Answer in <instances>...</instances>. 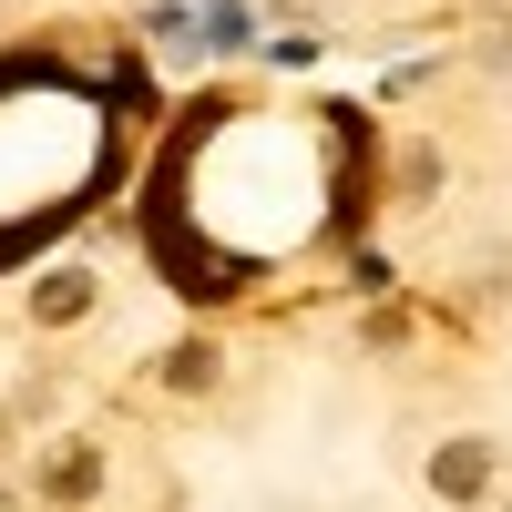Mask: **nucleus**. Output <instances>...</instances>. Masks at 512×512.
I'll return each instance as SVG.
<instances>
[{
	"instance_id": "nucleus-3",
	"label": "nucleus",
	"mask_w": 512,
	"mask_h": 512,
	"mask_svg": "<svg viewBox=\"0 0 512 512\" xmlns=\"http://www.w3.org/2000/svg\"><path fill=\"white\" fill-rule=\"evenodd\" d=\"M93 482H103V461L82 451V441H72L62 461H41V492H52V502H82V492H93Z\"/></svg>"
},
{
	"instance_id": "nucleus-1",
	"label": "nucleus",
	"mask_w": 512,
	"mask_h": 512,
	"mask_svg": "<svg viewBox=\"0 0 512 512\" xmlns=\"http://www.w3.org/2000/svg\"><path fill=\"white\" fill-rule=\"evenodd\" d=\"M492 472H502L492 441H441V451H431V492H441V502H492Z\"/></svg>"
},
{
	"instance_id": "nucleus-2",
	"label": "nucleus",
	"mask_w": 512,
	"mask_h": 512,
	"mask_svg": "<svg viewBox=\"0 0 512 512\" xmlns=\"http://www.w3.org/2000/svg\"><path fill=\"white\" fill-rule=\"evenodd\" d=\"M82 308H93V277H82V267H62V277H41V297H31V318H41V328H72Z\"/></svg>"
},
{
	"instance_id": "nucleus-4",
	"label": "nucleus",
	"mask_w": 512,
	"mask_h": 512,
	"mask_svg": "<svg viewBox=\"0 0 512 512\" xmlns=\"http://www.w3.org/2000/svg\"><path fill=\"white\" fill-rule=\"evenodd\" d=\"M164 379H175V390H205V379H216V349H175V359H164Z\"/></svg>"
}]
</instances>
